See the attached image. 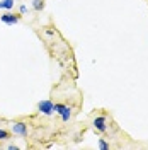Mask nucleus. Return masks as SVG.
<instances>
[{
  "instance_id": "obj_10",
  "label": "nucleus",
  "mask_w": 148,
  "mask_h": 150,
  "mask_svg": "<svg viewBox=\"0 0 148 150\" xmlns=\"http://www.w3.org/2000/svg\"><path fill=\"white\" fill-rule=\"evenodd\" d=\"M19 12H20L22 16H24V14H27V5H24V4H22V5L19 7Z\"/></svg>"
},
{
  "instance_id": "obj_5",
  "label": "nucleus",
  "mask_w": 148,
  "mask_h": 150,
  "mask_svg": "<svg viewBox=\"0 0 148 150\" xmlns=\"http://www.w3.org/2000/svg\"><path fill=\"white\" fill-rule=\"evenodd\" d=\"M19 19H20V16H14V14H10V12L0 16V21H2L4 24H7V26H14V24H17Z\"/></svg>"
},
{
  "instance_id": "obj_3",
  "label": "nucleus",
  "mask_w": 148,
  "mask_h": 150,
  "mask_svg": "<svg viewBox=\"0 0 148 150\" xmlns=\"http://www.w3.org/2000/svg\"><path fill=\"white\" fill-rule=\"evenodd\" d=\"M10 130H12V133L14 135H19V137H27V125L24 121H14L12 123V126H10Z\"/></svg>"
},
{
  "instance_id": "obj_7",
  "label": "nucleus",
  "mask_w": 148,
  "mask_h": 150,
  "mask_svg": "<svg viewBox=\"0 0 148 150\" xmlns=\"http://www.w3.org/2000/svg\"><path fill=\"white\" fill-rule=\"evenodd\" d=\"M2 4H4V9L5 10H12L14 9V0H2Z\"/></svg>"
},
{
  "instance_id": "obj_2",
  "label": "nucleus",
  "mask_w": 148,
  "mask_h": 150,
  "mask_svg": "<svg viewBox=\"0 0 148 150\" xmlns=\"http://www.w3.org/2000/svg\"><path fill=\"white\" fill-rule=\"evenodd\" d=\"M55 112L61 116V121L66 123L72 116V108L70 106H65V104H55Z\"/></svg>"
},
{
  "instance_id": "obj_4",
  "label": "nucleus",
  "mask_w": 148,
  "mask_h": 150,
  "mask_svg": "<svg viewBox=\"0 0 148 150\" xmlns=\"http://www.w3.org/2000/svg\"><path fill=\"white\" fill-rule=\"evenodd\" d=\"M94 128L97 131H101V133H106L107 131V118L106 116H97V118H94Z\"/></svg>"
},
{
  "instance_id": "obj_6",
  "label": "nucleus",
  "mask_w": 148,
  "mask_h": 150,
  "mask_svg": "<svg viewBox=\"0 0 148 150\" xmlns=\"http://www.w3.org/2000/svg\"><path fill=\"white\" fill-rule=\"evenodd\" d=\"M44 7V0H32V9L34 10H43Z\"/></svg>"
},
{
  "instance_id": "obj_12",
  "label": "nucleus",
  "mask_w": 148,
  "mask_h": 150,
  "mask_svg": "<svg viewBox=\"0 0 148 150\" xmlns=\"http://www.w3.org/2000/svg\"><path fill=\"white\" fill-rule=\"evenodd\" d=\"M4 9V4H2V0H0V10Z\"/></svg>"
},
{
  "instance_id": "obj_1",
  "label": "nucleus",
  "mask_w": 148,
  "mask_h": 150,
  "mask_svg": "<svg viewBox=\"0 0 148 150\" xmlns=\"http://www.w3.org/2000/svg\"><path fill=\"white\" fill-rule=\"evenodd\" d=\"M37 111L44 116H51L55 114V103L49 101V99H44V101H39L37 103Z\"/></svg>"
},
{
  "instance_id": "obj_9",
  "label": "nucleus",
  "mask_w": 148,
  "mask_h": 150,
  "mask_svg": "<svg viewBox=\"0 0 148 150\" xmlns=\"http://www.w3.org/2000/svg\"><path fill=\"white\" fill-rule=\"evenodd\" d=\"M9 137H10V133H9V131H7V130H2V128H0V142L7 140Z\"/></svg>"
},
{
  "instance_id": "obj_11",
  "label": "nucleus",
  "mask_w": 148,
  "mask_h": 150,
  "mask_svg": "<svg viewBox=\"0 0 148 150\" xmlns=\"http://www.w3.org/2000/svg\"><path fill=\"white\" fill-rule=\"evenodd\" d=\"M7 149H9V150H19V147H17V145H14V143H9V145H7Z\"/></svg>"
},
{
  "instance_id": "obj_8",
  "label": "nucleus",
  "mask_w": 148,
  "mask_h": 150,
  "mask_svg": "<svg viewBox=\"0 0 148 150\" xmlns=\"http://www.w3.org/2000/svg\"><path fill=\"white\" fill-rule=\"evenodd\" d=\"M99 149L101 150H109V143L104 140V138H99Z\"/></svg>"
}]
</instances>
